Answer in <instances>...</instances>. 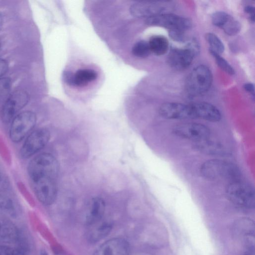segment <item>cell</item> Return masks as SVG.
Instances as JSON below:
<instances>
[{"label": "cell", "instance_id": "obj_1", "mask_svg": "<svg viewBox=\"0 0 255 255\" xmlns=\"http://www.w3.org/2000/svg\"><path fill=\"white\" fill-rule=\"evenodd\" d=\"M200 172L204 178L211 180H238L239 168L234 164L220 159L206 161L201 166Z\"/></svg>", "mask_w": 255, "mask_h": 255}, {"label": "cell", "instance_id": "obj_2", "mask_svg": "<svg viewBox=\"0 0 255 255\" xmlns=\"http://www.w3.org/2000/svg\"><path fill=\"white\" fill-rule=\"evenodd\" d=\"M59 165L56 158L48 153H43L29 163L27 171L31 180L40 178L57 179Z\"/></svg>", "mask_w": 255, "mask_h": 255}, {"label": "cell", "instance_id": "obj_3", "mask_svg": "<svg viewBox=\"0 0 255 255\" xmlns=\"http://www.w3.org/2000/svg\"><path fill=\"white\" fill-rule=\"evenodd\" d=\"M213 76L209 68L204 65L195 67L188 76L185 83V89L190 97L201 96L210 88Z\"/></svg>", "mask_w": 255, "mask_h": 255}, {"label": "cell", "instance_id": "obj_4", "mask_svg": "<svg viewBox=\"0 0 255 255\" xmlns=\"http://www.w3.org/2000/svg\"><path fill=\"white\" fill-rule=\"evenodd\" d=\"M228 199L234 205L246 209L255 207L254 189L248 184L236 180L231 182L226 189Z\"/></svg>", "mask_w": 255, "mask_h": 255}, {"label": "cell", "instance_id": "obj_5", "mask_svg": "<svg viewBox=\"0 0 255 255\" xmlns=\"http://www.w3.org/2000/svg\"><path fill=\"white\" fill-rule=\"evenodd\" d=\"M199 51L198 43L196 40H191L183 48H171L167 56V63L174 69L184 70L189 67Z\"/></svg>", "mask_w": 255, "mask_h": 255}, {"label": "cell", "instance_id": "obj_6", "mask_svg": "<svg viewBox=\"0 0 255 255\" xmlns=\"http://www.w3.org/2000/svg\"><path fill=\"white\" fill-rule=\"evenodd\" d=\"M9 136L14 142L22 140L35 127L36 116L31 111H24L17 115L11 122Z\"/></svg>", "mask_w": 255, "mask_h": 255}, {"label": "cell", "instance_id": "obj_7", "mask_svg": "<svg viewBox=\"0 0 255 255\" xmlns=\"http://www.w3.org/2000/svg\"><path fill=\"white\" fill-rule=\"evenodd\" d=\"M145 23L148 25L166 28L169 31L185 32L192 26L189 19L172 13L158 14L150 16L146 19Z\"/></svg>", "mask_w": 255, "mask_h": 255}, {"label": "cell", "instance_id": "obj_8", "mask_svg": "<svg viewBox=\"0 0 255 255\" xmlns=\"http://www.w3.org/2000/svg\"><path fill=\"white\" fill-rule=\"evenodd\" d=\"M50 137L48 130L44 128L37 129L30 133L24 142L19 151L22 158H27L43 148Z\"/></svg>", "mask_w": 255, "mask_h": 255}, {"label": "cell", "instance_id": "obj_9", "mask_svg": "<svg viewBox=\"0 0 255 255\" xmlns=\"http://www.w3.org/2000/svg\"><path fill=\"white\" fill-rule=\"evenodd\" d=\"M29 96L25 91L18 90L10 94L1 110V118L4 123H10L28 102Z\"/></svg>", "mask_w": 255, "mask_h": 255}, {"label": "cell", "instance_id": "obj_10", "mask_svg": "<svg viewBox=\"0 0 255 255\" xmlns=\"http://www.w3.org/2000/svg\"><path fill=\"white\" fill-rule=\"evenodd\" d=\"M33 190L38 200L43 204H52L57 195V179L39 178L31 181Z\"/></svg>", "mask_w": 255, "mask_h": 255}, {"label": "cell", "instance_id": "obj_11", "mask_svg": "<svg viewBox=\"0 0 255 255\" xmlns=\"http://www.w3.org/2000/svg\"><path fill=\"white\" fill-rule=\"evenodd\" d=\"M172 131L177 136L196 142L208 139L210 135V129L198 123L178 124L173 127Z\"/></svg>", "mask_w": 255, "mask_h": 255}, {"label": "cell", "instance_id": "obj_12", "mask_svg": "<svg viewBox=\"0 0 255 255\" xmlns=\"http://www.w3.org/2000/svg\"><path fill=\"white\" fill-rule=\"evenodd\" d=\"M159 113L161 116L168 119L183 120L194 118L190 104L176 102L163 104L159 108Z\"/></svg>", "mask_w": 255, "mask_h": 255}, {"label": "cell", "instance_id": "obj_13", "mask_svg": "<svg viewBox=\"0 0 255 255\" xmlns=\"http://www.w3.org/2000/svg\"><path fill=\"white\" fill-rule=\"evenodd\" d=\"M129 251V245L126 240L114 238L101 245L94 255H128Z\"/></svg>", "mask_w": 255, "mask_h": 255}, {"label": "cell", "instance_id": "obj_14", "mask_svg": "<svg viewBox=\"0 0 255 255\" xmlns=\"http://www.w3.org/2000/svg\"><path fill=\"white\" fill-rule=\"evenodd\" d=\"M64 76L67 84L76 87H83L96 80L98 73L93 69L82 68L74 73L67 72Z\"/></svg>", "mask_w": 255, "mask_h": 255}, {"label": "cell", "instance_id": "obj_15", "mask_svg": "<svg viewBox=\"0 0 255 255\" xmlns=\"http://www.w3.org/2000/svg\"><path fill=\"white\" fill-rule=\"evenodd\" d=\"M213 24L222 29L229 35H235L241 28L240 23L224 11H217L212 15Z\"/></svg>", "mask_w": 255, "mask_h": 255}, {"label": "cell", "instance_id": "obj_16", "mask_svg": "<svg viewBox=\"0 0 255 255\" xmlns=\"http://www.w3.org/2000/svg\"><path fill=\"white\" fill-rule=\"evenodd\" d=\"M194 118H200L210 122H218L221 119L220 111L214 105L204 102L190 104Z\"/></svg>", "mask_w": 255, "mask_h": 255}, {"label": "cell", "instance_id": "obj_17", "mask_svg": "<svg viewBox=\"0 0 255 255\" xmlns=\"http://www.w3.org/2000/svg\"><path fill=\"white\" fill-rule=\"evenodd\" d=\"M161 8L153 2L137 1L133 4L130 11L133 16L146 18L150 16L158 14Z\"/></svg>", "mask_w": 255, "mask_h": 255}, {"label": "cell", "instance_id": "obj_18", "mask_svg": "<svg viewBox=\"0 0 255 255\" xmlns=\"http://www.w3.org/2000/svg\"><path fill=\"white\" fill-rule=\"evenodd\" d=\"M20 238L17 228L10 222L0 218V242L13 243L17 242Z\"/></svg>", "mask_w": 255, "mask_h": 255}, {"label": "cell", "instance_id": "obj_19", "mask_svg": "<svg viewBox=\"0 0 255 255\" xmlns=\"http://www.w3.org/2000/svg\"><path fill=\"white\" fill-rule=\"evenodd\" d=\"M105 203L100 197H95L91 201L89 212L86 217V223L91 225L99 222L104 214Z\"/></svg>", "mask_w": 255, "mask_h": 255}, {"label": "cell", "instance_id": "obj_20", "mask_svg": "<svg viewBox=\"0 0 255 255\" xmlns=\"http://www.w3.org/2000/svg\"><path fill=\"white\" fill-rule=\"evenodd\" d=\"M148 43L151 52L156 55H164L168 50L169 42L164 36L159 35L152 36L150 38Z\"/></svg>", "mask_w": 255, "mask_h": 255}, {"label": "cell", "instance_id": "obj_21", "mask_svg": "<svg viewBox=\"0 0 255 255\" xmlns=\"http://www.w3.org/2000/svg\"><path fill=\"white\" fill-rule=\"evenodd\" d=\"M196 148L200 151L211 154H223L226 153L224 147L220 143L206 139L196 142Z\"/></svg>", "mask_w": 255, "mask_h": 255}, {"label": "cell", "instance_id": "obj_22", "mask_svg": "<svg viewBox=\"0 0 255 255\" xmlns=\"http://www.w3.org/2000/svg\"><path fill=\"white\" fill-rule=\"evenodd\" d=\"M112 225L110 222H105L99 226L89 235V240L92 243L99 241L107 236L111 232Z\"/></svg>", "mask_w": 255, "mask_h": 255}, {"label": "cell", "instance_id": "obj_23", "mask_svg": "<svg viewBox=\"0 0 255 255\" xmlns=\"http://www.w3.org/2000/svg\"><path fill=\"white\" fill-rule=\"evenodd\" d=\"M11 87V82L9 78H0V110H1L10 95Z\"/></svg>", "mask_w": 255, "mask_h": 255}, {"label": "cell", "instance_id": "obj_24", "mask_svg": "<svg viewBox=\"0 0 255 255\" xmlns=\"http://www.w3.org/2000/svg\"><path fill=\"white\" fill-rule=\"evenodd\" d=\"M131 52L134 56L142 58L148 57L151 53L148 43L145 40H140L135 43Z\"/></svg>", "mask_w": 255, "mask_h": 255}, {"label": "cell", "instance_id": "obj_25", "mask_svg": "<svg viewBox=\"0 0 255 255\" xmlns=\"http://www.w3.org/2000/svg\"><path fill=\"white\" fill-rule=\"evenodd\" d=\"M206 39L210 46V50L215 53L221 54L224 51L225 47L219 37L215 34L211 32L206 33Z\"/></svg>", "mask_w": 255, "mask_h": 255}, {"label": "cell", "instance_id": "obj_26", "mask_svg": "<svg viewBox=\"0 0 255 255\" xmlns=\"http://www.w3.org/2000/svg\"><path fill=\"white\" fill-rule=\"evenodd\" d=\"M210 53L215 59L216 63L221 69L230 75L235 74V70L230 64L222 57L211 50H209Z\"/></svg>", "mask_w": 255, "mask_h": 255}, {"label": "cell", "instance_id": "obj_27", "mask_svg": "<svg viewBox=\"0 0 255 255\" xmlns=\"http://www.w3.org/2000/svg\"><path fill=\"white\" fill-rule=\"evenodd\" d=\"M0 208L11 216L16 215L15 206L12 201L6 197L0 196Z\"/></svg>", "mask_w": 255, "mask_h": 255}, {"label": "cell", "instance_id": "obj_28", "mask_svg": "<svg viewBox=\"0 0 255 255\" xmlns=\"http://www.w3.org/2000/svg\"><path fill=\"white\" fill-rule=\"evenodd\" d=\"M0 255H25V252L21 247L14 248L0 244Z\"/></svg>", "mask_w": 255, "mask_h": 255}, {"label": "cell", "instance_id": "obj_29", "mask_svg": "<svg viewBox=\"0 0 255 255\" xmlns=\"http://www.w3.org/2000/svg\"><path fill=\"white\" fill-rule=\"evenodd\" d=\"M169 35L173 40L178 42L184 41L185 39V32L180 31H169Z\"/></svg>", "mask_w": 255, "mask_h": 255}, {"label": "cell", "instance_id": "obj_30", "mask_svg": "<svg viewBox=\"0 0 255 255\" xmlns=\"http://www.w3.org/2000/svg\"><path fill=\"white\" fill-rule=\"evenodd\" d=\"M8 69V64L7 62L4 59L0 58V78L4 74Z\"/></svg>", "mask_w": 255, "mask_h": 255}, {"label": "cell", "instance_id": "obj_31", "mask_svg": "<svg viewBox=\"0 0 255 255\" xmlns=\"http://www.w3.org/2000/svg\"><path fill=\"white\" fill-rule=\"evenodd\" d=\"M245 11L250 14V20L255 21V7L253 6L248 5L245 7Z\"/></svg>", "mask_w": 255, "mask_h": 255}, {"label": "cell", "instance_id": "obj_32", "mask_svg": "<svg viewBox=\"0 0 255 255\" xmlns=\"http://www.w3.org/2000/svg\"><path fill=\"white\" fill-rule=\"evenodd\" d=\"M244 89L248 92L250 93L254 96L255 95V86L254 85L251 83H246L244 85Z\"/></svg>", "mask_w": 255, "mask_h": 255}, {"label": "cell", "instance_id": "obj_33", "mask_svg": "<svg viewBox=\"0 0 255 255\" xmlns=\"http://www.w3.org/2000/svg\"><path fill=\"white\" fill-rule=\"evenodd\" d=\"M57 255H69L67 253L65 252V250H63L62 249H60L58 250Z\"/></svg>", "mask_w": 255, "mask_h": 255}, {"label": "cell", "instance_id": "obj_34", "mask_svg": "<svg viewBox=\"0 0 255 255\" xmlns=\"http://www.w3.org/2000/svg\"><path fill=\"white\" fill-rule=\"evenodd\" d=\"M41 255H47V254H46V252H43L42 253H41Z\"/></svg>", "mask_w": 255, "mask_h": 255}, {"label": "cell", "instance_id": "obj_35", "mask_svg": "<svg viewBox=\"0 0 255 255\" xmlns=\"http://www.w3.org/2000/svg\"></svg>", "mask_w": 255, "mask_h": 255}, {"label": "cell", "instance_id": "obj_36", "mask_svg": "<svg viewBox=\"0 0 255 255\" xmlns=\"http://www.w3.org/2000/svg\"></svg>", "mask_w": 255, "mask_h": 255}, {"label": "cell", "instance_id": "obj_37", "mask_svg": "<svg viewBox=\"0 0 255 255\" xmlns=\"http://www.w3.org/2000/svg\"></svg>", "mask_w": 255, "mask_h": 255}]
</instances>
